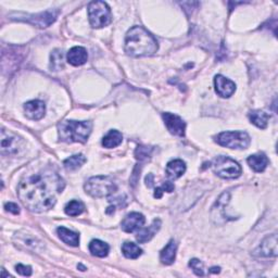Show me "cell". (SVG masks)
<instances>
[{"instance_id": "cell-9", "label": "cell", "mask_w": 278, "mask_h": 278, "mask_svg": "<svg viewBox=\"0 0 278 278\" xmlns=\"http://www.w3.org/2000/svg\"><path fill=\"white\" fill-rule=\"evenodd\" d=\"M57 11H46V12H42L40 14H26L24 15L25 19L21 21H25L27 23H31L38 27H47L53 23L55 19H57Z\"/></svg>"}, {"instance_id": "cell-24", "label": "cell", "mask_w": 278, "mask_h": 278, "mask_svg": "<svg viewBox=\"0 0 278 278\" xmlns=\"http://www.w3.org/2000/svg\"><path fill=\"white\" fill-rule=\"evenodd\" d=\"M86 162V158L83 154H75L64 160L63 165L68 171H75Z\"/></svg>"}, {"instance_id": "cell-12", "label": "cell", "mask_w": 278, "mask_h": 278, "mask_svg": "<svg viewBox=\"0 0 278 278\" xmlns=\"http://www.w3.org/2000/svg\"><path fill=\"white\" fill-rule=\"evenodd\" d=\"M214 85L215 91L218 93L219 96L223 98H229L236 91L235 83L231 80L226 79L223 75H216L214 79Z\"/></svg>"}, {"instance_id": "cell-34", "label": "cell", "mask_w": 278, "mask_h": 278, "mask_svg": "<svg viewBox=\"0 0 278 278\" xmlns=\"http://www.w3.org/2000/svg\"><path fill=\"white\" fill-rule=\"evenodd\" d=\"M210 272H211V273H219L220 268H212Z\"/></svg>"}, {"instance_id": "cell-18", "label": "cell", "mask_w": 278, "mask_h": 278, "mask_svg": "<svg viewBox=\"0 0 278 278\" xmlns=\"http://www.w3.org/2000/svg\"><path fill=\"white\" fill-rule=\"evenodd\" d=\"M57 232L59 235V238L65 242L66 244L72 247H77L80 244V235L77 232H74L73 231L65 229V227L61 226L57 230Z\"/></svg>"}, {"instance_id": "cell-29", "label": "cell", "mask_w": 278, "mask_h": 278, "mask_svg": "<svg viewBox=\"0 0 278 278\" xmlns=\"http://www.w3.org/2000/svg\"><path fill=\"white\" fill-rule=\"evenodd\" d=\"M189 266L192 269V271L194 272V274L198 276H204V272H203V264L201 261H199L198 259H192L190 262H189Z\"/></svg>"}, {"instance_id": "cell-1", "label": "cell", "mask_w": 278, "mask_h": 278, "mask_svg": "<svg viewBox=\"0 0 278 278\" xmlns=\"http://www.w3.org/2000/svg\"><path fill=\"white\" fill-rule=\"evenodd\" d=\"M64 183L53 172L37 173L23 180L18 188V196L27 209L45 212L57 202L55 194L62 191Z\"/></svg>"}, {"instance_id": "cell-8", "label": "cell", "mask_w": 278, "mask_h": 278, "mask_svg": "<svg viewBox=\"0 0 278 278\" xmlns=\"http://www.w3.org/2000/svg\"><path fill=\"white\" fill-rule=\"evenodd\" d=\"M163 120L166 129L175 136L184 137L186 131V124L180 116H177L173 113H163Z\"/></svg>"}, {"instance_id": "cell-11", "label": "cell", "mask_w": 278, "mask_h": 278, "mask_svg": "<svg viewBox=\"0 0 278 278\" xmlns=\"http://www.w3.org/2000/svg\"><path fill=\"white\" fill-rule=\"evenodd\" d=\"M24 111L26 118L33 121H38L45 116L46 105L41 100H32L24 104Z\"/></svg>"}, {"instance_id": "cell-23", "label": "cell", "mask_w": 278, "mask_h": 278, "mask_svg": "<svg viewBox=\"0 0 278 278\" xmlns=\"http://www.w3.org/2000/svg\"><path fill=\"white\" fill-rule=\"evenodd\" d=\"M122 140H123V136H122L121 133L119 131L112 130L103 137L102 146L108 149L115 148V147H118L119 144H121Z\"/></svg>"}, {"instance_id": "cell-13", "label": "cell", "mask_w": 278, "mask_h": 278, "mask_svg": "<svg viewBox=\"0 0 278 278\" xmlns=\"http://www.w3.org/2000/svg\"><path fill=\"white\" fill-rule=\"evenodd\" d=\"M20 147V138L10 135L4 130L1 132V153L13 154L16 153Z\"/></svg>"}, {"instance_id": "cell-14", "label": "cell", "mask_w": 278, "mask_h": 278, "mask_svg": "<svg viewBox=\"0 0 278 278\" xmlns=\"http://www.w3.org/2000/svg\"><path fill=\"white\" fill-rule=\"evenodd\" d=\"M255 252L259 257H276L277 255V236L276 233L264 239L261 246Z\"/></svg>"}, {"instance_id": "cell-15", "label": "cell", "mask_w": 278, "mask_h": 278, "mask_svg": "<svg viewBox=\"0 0 278 278\" xmlns=\"http://www.w3.org/2000/svg\"><path fill=\"white\" fill-rule=\"evenodd\" d=\"M66 59H68V62L74 66H79L86 63V61L88 59V53L87 50L84 47L76 46L69 50L68 54H66Z\"/></svg>"}, {"instance_id": "cell-31", "label": "cell", "mask_w": 278, "mask_h": 278, "mask_svg": "<svg viewBox=\"0 0 278 278\" xmlns=\"http://www.w3.org/2000/svg\"><path fill=\"white\" fill-rule=\"evenodd\" d=\"M4 209L7 210V211H9V212L13 213V214H19V213H20L19 205L16 204V203H13V202L5 203V204H4Z\"/></svg>"}, {"instance_id": "cell-26", "label": "cell", "mask_w": 278, "mask_h": 278, "mask_svg": "<svg viewBox=\"0 0 278 278\" xmlns=\"http://www.w3.org/2000/svg\"><path fill=\"white\" fill-rule=\"evenodd\" d=\"M85 210V205L79 200H72L68 204L65 205L64 212L69 216H79Z\"/></svg>"}, {"instance_id": "cell-28", "label": "cell", "mask_w": 278, "mask_h": 278, "mask_svg": "<svg viewBox=\"0 0 278 278\" xmlns=\"http://www.w3.org/2000/svg\"><path fill=\"white\" fill-rule=\"evenodd\" d=\"M151 152H152V148L140 146V147H138L136 149L135 155H136L137 159L142 161V160H147L150 157V155H151Z\"/></svg>"}, {"instance_id": "cell-33", "label": "cell", "mask_w": 278, "mask_h": 278, "mask_svg": "<svg viewBox=\"0 0 278 278\" xmlns=\"http://www.w3.org/2000/svg\"><path fill=\"white\" fill-rule=\"evenodd\" d=\"M146 184L148 187H152V185H153V175L152 174H148V176L146 177Z\"/></svg>"}, {"instance_id": "cell-5", "label": "cell", "mask_w": 278, "mask_h": 278, "mask_svg": "<svg viewBox=\"0 0 278 278\" xmlns=\"http://www.w3.org/2000/svg\"><path fill=\"white\" fill-rule=\"evenodd\" d=\"M212 168L216 175L225 180H235L242 173V169L239 163L225 155H220L216 158L213 161Z\"/></svg>"}, {"instance_id": "cell-17", "label": "cell", "mask_w": 278, "mask_h": 278, "mask_svg": "<svg viewBox=\"0 0 278 278\" xmlns=\"http://www.w3.org/2000/svg\"><path fill=\"white\" fill-rule=\"evenodd\" d=\"M186 172V164L182 160H173L166 165V175L172 180H177Z\"/></svg>"}, {"instance_id": "cell-16", "label": "cell", "mask_w": 278, "mask_h": 278, "mask_svg": "<svg viewBox=\"0 0 278 278\" xmlns=\"http://www.w3.org/2000/svg\"><path fill=\"white\" fill-rule=\"evenodd\" d=\"M161 227V221L160 220H154L153 223L150 225L149 227H146V229H140L139 232L137 233L136 239L138 242L140 243H146L148 241L151 240V239L154 237L155 233L158 232V231L160 230Z\"/></svg>"}, {"instance_id": "cell-4", "label": "cell", "mask_w": 278, "mask_h": 278, "mask_svg": "<svg viewBox=\"0 0 278 278\" xmlns=\"http://www.w3.org/2000/svg\"><path fill=\"white\" fill-rule=\"evenodd\" d=\"M85 190L93 198H104L116 191V185L111 177L94 176L86 182Z\"/></svg>"}, {"instance_id": "cell-3", "label": "cell", "mask_w": 278, "mask_h": 278, "mask_svg": "<svg viewBox=\"0 0 278 278\" xmlns=\"http://www.w3.org/2000/svg\"><path fill=\"white\" fill-rule=\"evenodd\" d=\"M93 129L91 122L63 121L58 126L59 137L65 142H85Z\"/></svg>"}, {"instance_id": "cell-2", "label": "cell", "mask_w": 278, "mask_h": 278, "mask_svg": "<svg viewBox=\"0 0 278 278\" xmlns=\"http://www.w3.org/2000/svg\"><path fill=\"white\" fill-rule=\"evenodd\" d=\"M158 50V42L141 26H134L125 37V51L132 57H148Z\"/></svg>"}, {"instance_id": "cell-32", "label": "cell", "mask_w": 278, "mask_h": 278, "mask_svg": "<svg viewBox=\"0 0 278 278\" xmlns=\"http://www.w3.org/2000/svg\"><path fill=\"white\" fill-rule=\"evenodd\" d=\"M174 185L172 184L171 182H165V183H163V185L161 186V189H162L163 191H166V192H172L174 190Z\"/></svg>"}, {"instance_id": "cell-22", "label": "cell", "mask_w": 278, "mask_h": 278, "mask_svg": "<svg viewBox=\"0 0 278 278\" xmlns=\"http://www.w3.org/2000/svg\"><path fill=\"white\" fill-rule=\"evenodd\" d=\"M109 246L108 243H105L101 240H98V239H93L90 243V251L94 257L98 258H104L107 257L109 253Z\"/></svg>"}, {"instance_id": "cell-6", "label": "cell", "mask_w": 278, "mask_h": 278, "mask_svg": "<svg viewBox=\"0 0 278 278\" xmlns=\"http://www.w3.org/2000/svg\"><path fill=\"white\" fill-rule=\"evenodd\" d=\"M88 18L91 25L94 29H100L110 24L111 10L103 1H93L88 4Z\"/></svg>"}, {"instance_id": "cell-7", "label": "cell", "mask_w": 278, "mask_h": 278, "mask_svg": "<svg viewBox=\"0 0 278 278\" xmlns=\"http://www.w3.org/2000/svg\"><path fill=\"white\" fill-rule=\"evenodd\" d=\"M220 146L231 149H246L250 144V136L246 132H223L215 137Z\"/></svg>"}, {"instance_id": "cell-27", "label": "cell", "mask_w": 278, "mask_h": 278, "mask_svg": "<svg viewBox=\"0 0 278 278\" xmlns=\"http://www.w3.org/2000/svg\"><path fill=\"white\" fill-rule=\"evenodd\" d=\"M63 52L60 49H55L50 55V69L53 71H60L63 69Z\"/></svg>"}, {"instance_id": "cell-25", "label": "cell", "mask_w": 278, "mask_h": 278, "mask_svg": "<svg viewBox=\"0 0 278 278\" xmlns=\"http://www.w3.org/2000/svg\"><path fill=\"white\" fill-rule=\"evenodd\" d=\"M122 252L127 259H137L141 255L142 250L134 242H125L122 246Z\"/></svg>"}, {"instance_id": "cell-20", "label": "cell", "mask_w": 278, "mask_h": 278, "mask_svg": "<svg viewBox=\"0 0 278 278\" xmlns=\"http://www.w3.org/2000/svg\"><path fill=\"white\" fill-rule=\"evenodd\" d=\"M176 242L174 240H171L160 253L161 262L165 265L173 264L176 258Z\"/></svg>"}, {"instance_id": "cell-21", "label": "cell", "mask_w": 278, "mask_h": 278, "mask_svg": "<svg viewBox=\"0 0 278 278\" xmlns=\"http://www.w3.org/2000/svg\"><path fill=\"white\" fill-rule=\"evenodd\" d=\"M249 119H250V121H251L252 124L259 127V129L264 130V129H266V126H268L270 115L268 113L263 112V111L255 110L249 113Z\"/></svg>"}, {"instance_id": "cell-30", "label": "cell", "mask_w": 278, "mask_h": 278, "mask_svg": "<svg viewBox=\"0 0 278 278\" xmlns=\"http://www.w3.org/2000/svg\"><path fill=\"white\" fill-rule=\"evenodd\" d=\"M16 273L22 276H31L32 275V269L31 266H26L23 264H18L15 266Z\"/></svg>"}, {"instance_id": "cell-19", "label": "cell", "mask_w": 278, "mask_h": 278, "mask_svg": "<svg viewBox=\"0 0 278 278\" xmlns=\"http://www.w3.org/2000/svg\"><path fill=\"white\" fill-rule=\"evenodd\" d=\"M248 164L250 165L254 172H258V173H261L263 172L266 166L269 164V159L264 153H258V154H253L250 155L247 160Z\"/></svg>"}, {"instance_id": "cell-10", "label": "cell", "mask_w": 278, "mask_h": 278, "mask_svg": "<svg viewBox=\"0 0 278 278\" xmlns=\"http://www.w3.org/2000/svg\"><path fill=\"white\" fill-rule=\"evenodd\" d=\"M146 223V219L141 213L132 212L125 216V219L122 221L121 227L125 232H134L137 230H140Z\"/></svg>"}]
</instances>
